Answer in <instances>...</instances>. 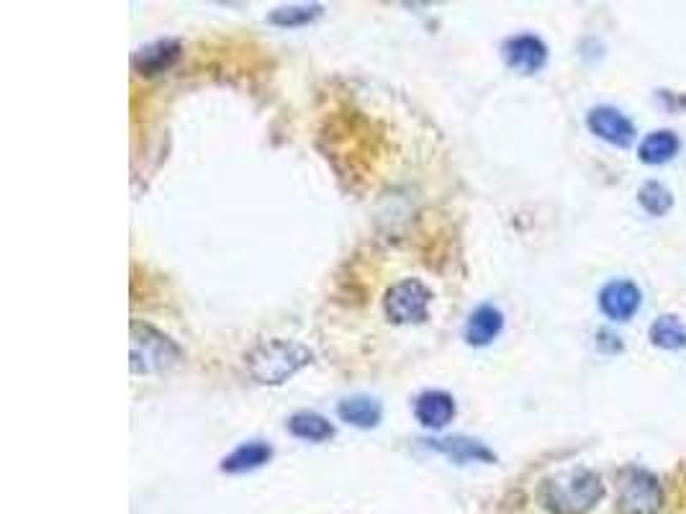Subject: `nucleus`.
<instances>
[{"instance_id": "9d476101", "label": "nucleus", "mask_w": 686, "mask_h": 514, "mask_svg": "<svg viewBox=\"0 0 686 514\" xmlns=\"http://www.w3.org/2000/svg\"><path fill=\"white\" fill-rule=\"evenodd\" d=\"M414 417L427 430H442L448 427L455 417V399L445 391H424L414 401Z\"/></svg>"}, {"instance_id": "ddd939ff", "label": "nucleus", "mask_w": 686, "mask_h": 514, "mask_svg": "<svg viewBox=\"0 0 686 514\" xmlns=\"http://www.w3.org/2000/svg\"><path fill=\"white\" fill-rule=\"evenodd\" d=\"M270 458H273V448H270L268 443H263V440H252V443L239 445L237 450H232V453L221 461V471L224 473L255 471V468L265 466Z\"/></svg>"}, {"instance_id": "f3484780", "label": "nucleus", "mask_w": 686, "mask_h": 514, "mask_svg": "<svg viewBox=\"0 0 686 514\" xmlns=\"http://www.w3.org/2000/svg\"><path fill=\"white\" fill-rule=\"evenodd\" d=\"M648 337L661 350H681V347H686V324L674 314H663L651 324Z\"/></svg>"}, {"instance_id": "9b49d317", "label": "nucleus", "mask_w": 686, "mask_h": 514, "mask_svg": "<svg viewBox=\"0 0 686 514\" xmlns=\"http://www.w3.org/2000/svg\"><path fill=\"white\" fill-rule=\"evenodd\" d=\"M427 445L448 455L455 463H494L496 455L484 443L471 440V437H440V440H427Z\"/></svg>"}, {"instance_id": "f8f14e48", "label": "nucleus", "mask_w": 686, "mask_h": 514, "mask_svg": "<svg viewBox=\"0 0 686 514\" xmlns=\"http://www.w3.org/2000/svg\"><path fill=\"white\" fill-rule=\"evenodd\" d=\"M502 329H504L502 311L491 304H484V306H478V309L471 314V319H468L466 340H468V345L484 347V345H489V342H494Z\"/></svg>"}, {"instance_id": "1a4fd4ad", "label": "nucleus", "mask_w": 686, "mask_h": 514, "mask_svg": "<svg viewBox=\"0 0 686 514\" xmlns=\"http://www.w3.org/2000/svg\"><path fill=\"white\" fill-rule=\"evenodd\" d=\"M180 54H183V47L175 39H160V42H152L147 47L139 49L134 54V70L144 78H155V75H162V72L173 70L178 65Z\"/></svg>"}, {"instance_id": "4468645a", "label": "nucleus", "mask_w": 686, "mask_h": 514, "mask_svg": "<svg viewBox=\"0 0 686 514\" xmlns=\"http://www.w3.org/2000/svg\"><path fill=\"white\" fill-rule=\"evenodd\" d=\"M337 414H340L342 422L352 427H360V430H370L381 422V404L370 396H350V399L340 401L337 407Z\"/></svg>"}, {"instance_id": "423d86ee", "label": "nucleus", "mask_w": 686, "mask_h": 514, "mask_svg": "<svg viewBox=\"0 0 686 514\" xmlns=\"http://www.w3.org/2000/svg\"><path fill=\"white\" fill-rule=\"evenodd\" d=\"M589 129L597 137H602L604 142L615 144V147H630L635 139V126L630 124L625 114H620L617 108L612 106H599L591 108L589 119H586Z\"/></svg>"}, {"instance_id": "20e7f679", "label": "nucleus", "mask_w": 686, "mask_h": 514, "mask_svg": "<svg viewBox=\"0 0 686 514\" xmlns=\"http://www.w3.org/2000/svg\"><path fill=\"white\" fill-rule=\"evenodd\" d=\"M663 507V489L658 479L645 468H625L620 476L617 512L620 514H658Z\"/></svg>"}, {"instance_id": "f257e3e1", "label": "nucleus", "mask_w": 686, "mask_h": 514, "mask_svg": "<svg viewBox=\"0 0 686 514\" xmlns=\"http://www.w3.org/2000/svg\"><path fill=\"white\" fill-rule=\"evenodd\" d=\"M311 350L301 342L291 340H268L260 342L247 355V371L263 386H278L311 363Z\"/></svg>"}, {"instance_id": "0eeeda50", "label": "nucleus", "mask_w": 686, "mask_h": 514, "mask_svg": "<svg viewBox=\"0 0 686 514\" xmlns=\"http://www.w3.org/2000/svg\"><path fill=\"white\" fill-rule=\"evenodd\" d=\"M504 60L512 70L522 72V75H535L548 62V47L537 36L519 34L504 44Z\"/></svg>"}, {"instance_id": "6ab92c4d", "label": "nucleus", "mask_w": 686, "mask_h": 514, "mask_svg": "<svg viewBox=\"0 0 686 514\" xmlns=\"http://www.w3.org/2000/svg\"><path fill=\"white\" fill-rule=\"evenodd\" d=\"M638 198H640V206H643V209L651 216H663L671 209V206H674V196H671L669 188L656 183V180L645 183V186L640 188Z\"/></svg>"}, {"instance_id": "6e6552de", "label": "nucleus", "mask_w": 686, "mask_h": 514, "mask_svg": "<svg viewBox=\"0 0 686 514\" xmlns=\"http://www.w3.org/2000/svg\"><path fill=\"white\" fill-rule=\"evenodd\" d=\"M640 301H643V296H640L638 286L630 281H612L599 293V309L615 322L633 319L635 311L640 309Z\"/></svg>"}, {"instance_id": "f03ea898", "label": "nucleus", "mask_w": 686, "mask_h": 514, "mask_svg": "<svg viewBox=\"0 0 686 514\" xmlns=\"http://www.w3.org/2000/svg\"><path fill=\"white\" fill-rule=\"evenodd\" d=\"M604 497V484L594 471H571L545 481L543 502L553 514H584Z\"/></svg>"}, {"instance_id": "7ed1b4c3", "label": "nucleus", "mask_w": 686, "mask_h": 514, "mask_svg": "<svg viewBox=\"0 0 686 514\" xmlns=\"http://www.w3.org/2000/svg\"><path fill=\"white\" fill-rule=\"evenodd\" d=\"M132 373L134 376H150V373H165L183 360V350L162 335L152 324L132 322Z\"/></svg>"}, {"instance_id": "dca6fc26", "label": "nucleus", "mask_w": 686, "mask_h": 514, "mask_svg": "<svg viewBox=\"0 0 686 514\" xmlns=\"http://www.w3.org/2000/svg\"><path fill=\"white\" fill-rule=\"evenodd\" d=\"M288 430H291L293 437L309 440V443H324V440L335 435V427L329 425V419H324L317 412L293 414L291 422H288Z\"/></svg>"}, {"instance_id": "39448f33", "label": "nucleus", "mask_w": 686, "mask_h": 514, "mask_svg": "<svg viewBox=\"0 0 686 514\" xmlns=\"http://www.w3.org/2000/svg\"><path fill=\"white\" fill-rule=\"evenodd\" d=\"M432 293L417 278H406L386 293L383 309L394 324H419L427 319Z\"/></svg>"}, {"instance_id": "a211bd4d", "label": "nucleus", "mask_w": 686, "mask_h": 514, "mask_svg": "<svg viewBox=\"0 0 686 514\" xmlns=\"http://www.w3.org/2000/svg\"><path fill=\"white\" fill-rule=\"evenodd\" d=\"M322 16V6H288L278 8L268 16L273 26H283V29H296V26H306L311 21H317Z\"/></svg>"}, {"instance_id": "2eb2a0df", "label": "nucleus", "mask_w": 686, "mask_h": 514, "mask_svg": "<svg viewBox=\"0 0 686 514\" xmlns=\"http://www.w3.org/2000/svg\"><path fill=\"white\" fill-rule=\"evenodd\" d=\"M679 147L681 142L674 132H669V129H658V132H651L643 142H640L638 157L645 165H663V162L674 160Z\"/></svg>"}]
</instances>
